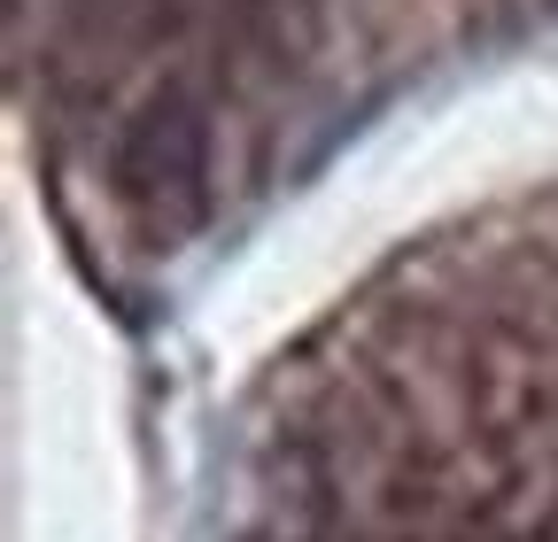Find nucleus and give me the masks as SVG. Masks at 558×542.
Here are the masks:
<instances>
[{"instance_id":"f257e3e1","label":"nucleus","mask_w":558,"mask_h":542,"mask_svg":"<svg viewBox=\"0 0 558 542\" xmlns=\"http://www.w3.org/2000/svg\"><path fill=\"white\" fill-rule=\"evenodd\" d=\"M202 178H209V132H202V109H194L186 94L148 101V109L132 116L124 148H117V186H124V201H132V210L148 218L163 241H179V233H194L202 210H209Z\"/></svg>"}]
</instances>
